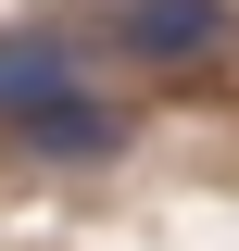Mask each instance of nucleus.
Here are the masks:
<instances>
[{
  "mask_svg": "<svg viewBox=\"0 0 239 251\" xmlns=\"http://www.w3.org/2000/svg\"><path fill=\"white\" fill-rule=\"evenodd\" d=\"M63 88H76V38H63V25H13V38H0V126L51 113Z\"/></svg>",
  "mask_w": 239,
  "mask_h": 251,
  "instance_id": "f257e3e1",
  "label": "nucleus"
},
{
  "mask_svg": "<svg viewBox=\"0 0 239 251\" xmlns=\"http://www.w3.org/2000/svg\"><path fill=\"white\" fill-rule=\"evenodd\" d=\"M114 38H126L139 63H189V50H214V38H227V0H126Z\"/></svg>",
  "mask_w": 239,
  "mask_h": 251,
  "instance_id": "f03ea898",
  "label": "nucleus"
},
{
  "mask_svg": "<svg viewBox=\"0 0 239 251\" xmlns=\"http://www.w3.org/2000/svg\"><path fill=\"white\" fill-rule=\"evenodd\" d=\"M26 151H51V163H114V151H126V113L89 100V88H63L51 113H26Z\"/></svg>",
  "mask_w": 239,
  "mask_h": 251,
  "instance_id": "7ed1b4c3",
  "label": "nucleus"
}]
</instances>
